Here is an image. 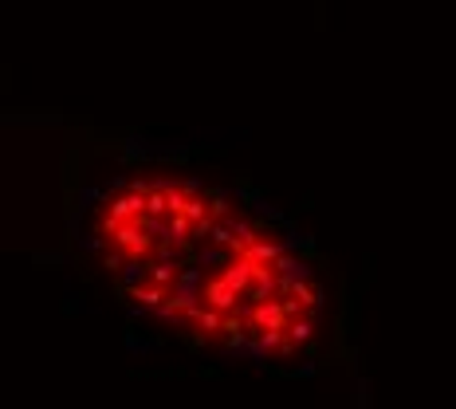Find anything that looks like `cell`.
I'll use <instances>...</instances> for the list:
<instances>
[{"label": "cell", "instance_id": "1", "mask_svg": "<svg viewBox=\"0 0 456 409\" xmlns=\"http://www.w3.org/2000/svg\"><path fill=\"white\" fill-rule=\"evenodd\" d=\"M110 295L205 358L303 366L327 330V276L288 220L236 185L142 161L83 209Z\"/></svg>", "mask_w": 456, "mask_h": 409}]
</instances>
